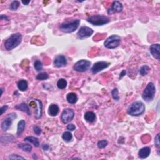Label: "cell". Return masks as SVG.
<instances>
[{
  "instance_id": "cell-20",
  "label": "cell",
  "mask_w": 160,
  "mask_h": 160,
  "mask_svg": "<svg viewBox=\"0 0 160 160\" xmlns=\"http://www.w3.org/2000/svg\"><path fill=\"white\" fill-rule=\"evenodd\" d=\"M67 100L70 104H75L78 101L77 95L74 93H68L67 95Z\"/></svg>"
},
{
  "instance_id": "cell-26",
  "label": "cell",
  "mask_w": 160,
  "mask_h": 160,
  "mask_svg": "<svg viewBox=\"0 0 160 160\" xmlns=\"http://www.w3.org/2000/svg\"><path fill=\"white\" fill-rule=\"evenodd\" d=\"M62 138L63 139L65 142H69L73 138V135L70 133V131H65V132L63 134Z\"/></svg>"
},
{
  "instance_id": "cell-21",
  "label": "cell",
  "mask_w": 160,
  "mask_h": 160,
  "mask_svg": "<svg viewBox=\"0 0 160 160\" xmlns=\"http://www.w3.org/2000/svg\"><path fill=\"white\" fill-rule=\"evenodd\" d=\"M28 87V82L24 80H20L18 82V88L21 92H24L26 91Z\"/></svg>"
},
{
  "instance_id": "cell-6",
  "label": "cell",
  "mask_w": 160,
  "mask_h": 160,
  "mask_svg": "<svg viewBox=\"0 0 160 160\" xmlns=\"http://www.w3.org/2000/svg\"><path fill=\"white\" fill-rule=\"evenodd\" d=\"M121 37L117 34H113L105 40L104 46L108 49H115L121 43Z\"/></svg>"
},
{
  "instance_id": "cell-5",
  "label": "cell",
  "mask_w": 160,
  "mask_h": 160,
  "mask_svg": "<svg viewBox=\"0 0 160 160\" xmlns=\"http://www.w3.org/2000/svg\"><path fill=\"white\" fill-rule=\"evenodd\" d=\"M156 88L153 83H149L142 94V98L147 102L153 100L155 96Z\"/></svg>"
},
{
  "instance_id": "cell-39",
  "label": "cell",
  "mask_w": 160,
  "mask_h": 160,
  "mask_svg": "<svg viewBox=\"0 0 160 160\" xmlns=\"http://www.w3.org/2000/svg\"><path fill=\"white\" fill-rule=\"evenodd\" d=\"M0 19L1 20H6V21H9V18L6 16L5 15H1V17H0Z\"/></svg>"
},
{
  "instance_id": "cell-31",
  "label": "cell",
  "mask_w": 160,
  "mask_h": 160,
  "mask_svg": "<svg viewBox=\"0 0 160 160\" xmlns=\"http://www.w3.org/2000/svg\"><path fill=\"white\" fill-rule=\"evenodd\" d=\"M108 141L105 140H103L101 141H99L98 142V147L100 149L105 148V147L108 145Z\"/></svg>"
},
{
  "instance_id": "cell-8",
  "label": "cell",
  "mask_w": 160,
  "mask_h": 160,
  "mask_svg": "<svg viewBox=\"0 0 160 160\" xmlns=\"http://www.w3.org/2000/svg\"><path fill=\"white\" fill-rule=\"evenodd\" d=\"M74 117V112L73 109L70 108H66L62 112L61 119L63 123L65 124H67L70 123V122L73 120Z\"/></svg>"
},
{
  "instance_id": "cell-30",
  "label": "cell",
  "mask_w": 160,
  "mask_h": 160,
  "mask_svg": "<svg viewBox=\"0 0 160 160\" xmlns=\"http://www.w3.org/2000/svg\"><path fill=\"white\" fill-rule=\"evenodd\" d=\"M19 6H20V2L18 1H14L11 3L10 6H9V9L12 11H15L18 8Z\"/></svg>"
},
{
  "instance_id": "cell-29",
  "label": "cell",
  "mask_w": 160,
  "mask_h": 160,
  "mask_svg": "<svg viewBox=\"0 0 160 160\" xmlns=\"http://www.w3.org/2000/svg\"><path fill=\"white\" fill-rule=\"evenodd\" d=\"M48 78H49V75L46 73H41L37 75L36 79L38 80L43 81V80H46L47 79H48Z\"/></svg>"
},
{
  "instance_id": "cell-34",
  "label": "cell",
  "mask_w": 160,
  "mask_h": 160,
  "mask_svg": "<svg viewBox=\"0 0 160 160\" xmlns=\"http://www.w3.org/2000/svg\"><path fill=\"white\" fill-rule=\"evenodd\" d=\"M9 159H24L23 157L18 155H11L9 156Z\"/></svg>"
},
{
  "instance_id": "cell-10",
  "label": "cell",
  "mask_w": 160,
  "mask_h": 160,
  "mask_svg": "<svg viewBox=\"0 0 160 160\" xmlns=\"http://www.w3.org/2000/svg\"><path fill=\"white\" fill-rule=\"evenodd\" d=\"M16 118V115L15 113H11L9 114L8 116L1 123V129L3 131H6L9 128H10L11 125L12 124V121L13 119Z\"/></svg>"
},
{
  "instance_id": "cell-2",
  "label": "cell",
  "mask_w": 160,
  "mask_h": 160,
  "mask_svg": "<svg viewBox=\"0 0 160 160\" xmlns=\"http://www.w3.org/2000/svg\"><path fill=\"white\" fill-rule=\"evenodd\" d=\"M145 111V105L142 101H135L131 104L128 109V113L133 117H139Z\"/></svg>"
},
{
  "instance_id": "cell-41",
  "label": "cell",
  "mask_w": 160,
  "mask_h": 160,
  "mask_svg": "<svg viewBox=\"0 0 160 160\" xmlns=\"http://www.w3.org/2000/svg\"><path fill=\"white\" fill-rule=\"evenodd\" d=\"M30 3V1H22V3L24 5H28Z\"/></svg>"
},
{
  "instance_id": "cell-33",
  "label": "cell",
  "mask_w": 160,
  "mask_h": 160,
  "mask_svg": "<svg viewBox=\"0 0 160 160\" xmlns=\"http://www.w3.org/2000/svg\"><path fill=\"white\" fill-rule=\"evenodd\" d=\"M155 144L156 148H159L160 146V142H159V133H158L157 135L156 136L155 138Z\"/></svg>"
},
{
  "instance_id": "cell-17",
  "label": "cell",
  "mask_w": 160,
  "mask_h": 160,
  "mask_svg": "<svg viewBox=\"0 0 160 160\" xmlns=\"http://www.w3.org/2000/svg\"><path fill=\"white\" fill-rule=\"evenodd\" d=\"M59 113V107L57 105L51 104L50 105L48 108V114L51 117H55Z\"/></svg>"
},
{
  "instance_id": "cell-15",
  "label": "cell",
  "mask_w": 160,
  "mask_h": 160,
  "mask_svg": "<svg viewBox=\"0 0 160 160\" xmlns=\"http://www.w3.org/2000/svg\"><path fill=\"white\" fill-rule=\"evenodd\" d=\"M34 103L36 108V110L35 113V118L36 119H39L42 116V109H43V104L42 102L39 99H34Z\"/></svg>"
},
{
  "instance_id": "cell-16",
  "label": "cell",
  "mask_w": 160,
  "mask_h": 160,
  "mask_svg": "<svg viewBox=\"0 0 160 160\" xmlns=\"http://www.w3.org/2000/svg\"><path fill=\"white\" fill-rule=\"evenodd\" d=\"M151 153V149L149 147H144V148L140 149L138 152V157L141 159H145L148 158Z\"/></svg>"
},
{
  "instance_id": "cell-3",
  "label": "cell",
  "mask_w": 160,
  "mask_h": 160,
  "mask_svg": "<svg viewBox=\"0 0 160 160\" xmlns=\"http://www.w3.org/2000/svg\"><path fill=\"white\" fill-rule=\"evenodd\" d=\"M80 24V20H74L71 21H65L64 23L61 24L59 28L61 31L65 33H71L77 30Z\"/></svg>"
},
{
  "instance_id": "cell-13",
  "label": "cell",
  "mask_w": 160,
  "mask_h": 160,
  "mask_svg": "<svg viewBox=\"0 0 160 160\" xmlns=\"http://www.w3.org/2000/svg\"><path fill=\"white\" fill-rule=\"evenodd\" d=\"M67 63V58L63 55H58L56 56L54 60V65L56 67L61 68L66 66Z\"/></svg>"
},
{
  "instance_id": "cell-1",
  "label": "cell",
  "mask_w": 160,
  "mask_h": 160,
  "mask_svg": "<svg viewBox=\"0 0 160 160\" xmlns=\"http://www.w3.org/2000/svg\"><path fill=\"white\" fill-rule=\"evenodd\" d=\"M22 41V35L19 33L13 34L6 40L4 45L6 50L11 51L20 45Z\"/></svg>"
},
{
  "instance_id": "cell-12",
  "label": "cell",
  "mask_w": 160,
  "mask_h": 160,
  "mask_svg": "<svg viewBox=\"0 0 160 160\" xmlns=\"http://www.w3.org/2000/svg\"><path fill=\"white\" fill-rule=\"evenodd\" d=\"M123 9V6L121 3L118 1H113L112 3L111 8L108 9V14H112L115 13H120L122 11Z\"/></svg>"
},
{
  "instance_id": "cell-28",
  "label": "cell",
  "mask_w": 160,
  "mask_h": 160,
  "mask_svg": "<svg viewBox=\"0 0 160 160\" xmlns=\"http://www.w3.org/2000/svg\"><path fill=\"white\" fill-rule=\"evenodd\" d=\"M34 67L37 71H40L43 70V64L40 60L35 61L34 63Z\"/></svg>"
},
{
  "instance_id": "cell-40",
  "label": "cell",
  "mask_w": 160,
  "mask_h": 160,
  "mask_svg": "<svg viewBox=\"0 0 160 160\" xmlns=\"http://www.w3.org/2000/svg\"><path fill=\"white\" fill-rule=\"evenodd\" d=\"M42 148L45 151H47V150L49 149V146L48 145H47V144H44L42 146Z\"/></svg>"
},
{
  "instance_id": "cell-32",
  "label": "cell",
  "mask_w": 160,
  "mask_h": 160,
  "mask_svg": "<svg viewBox=\"0 0 160 160\" xmlns=\"http://www.w3.org/2000/svg\"><path fill=\"white\" fill-rule=\"evenodd\" d=\"M111 95L113 98L116 100V101H118L120 99V96L118 95V90L117 88H115L112 90Z\"/></svg>"
},
{
  "instance_id": "cell-4",
  "label": "cell",
  "mask_w": 160,
  "mask_h": 160,
  "mask_svg": "<svg viewBox=\"0 0 160 160\" xmlns=\"http://www.w3.org/2000/svg\"><path fill=\"white\" fill-rule=\"evenodd\" d=\"M87 21L95 26H103V25L109 23L110 19L104 15L96 14L89 16L87 18Z\"/></svg>"
},
{
  "instance_id": "cell-27",
  "label": "cell",
  "mask_w": 160,
  "mask_h": 160,
  "mask_svg": "<svg viewBox=\"0 0 160 160\" xmlns=\"http://www.w3.org/2000/svg\"><path fill=\"white\" fill-rule=\"evenodd\" d=\"M150 70V68L148 65H144L140 68V73L142 76H146V74H148L149 71Z\"/></svg>"
},
{
  "instance_id": "cell-11",
  "label": "cell",
  "mask_w": 160,
  "mask_h": 160,
  "mask_svg": "<svg viewBox=\"0 0 160 160\" xmlns=\"http://www.w3.org/2000/svg\"><path fill=\"white\" fill-rule=\"evenodd\" d=\"M109 65V63L105 61H98L94 64L91 70H92V73L96 74L99 73V72L101 71L102 70H105V69L107 68Z\"/></svg>"
},
{
  "instance_id": "cell-7",
  "label": "cell",
  "mask_w": 160,
  "mask_h": 160,
  "mask_svg": "<svg viewBox=\"0 0 160 160\" xmlns=\"http://www.w3.org/2000/svg\"><path fill=\"white\" fill-rule=\"evenodd\" d=\"M91 66V62L86 59H81L78 61L74 64L73 69L74 71L83 73L86 71L90 68Z\"/></svg>"
},
{
  "instance_id": "cell-25",
  "label": "cell",
  "mask_w": 160,
  "mask_h": 160,
  "mask_svg": "<svg viewBox=\"0 0 160 160\" xmlns=\"http://www.w3.org/2000/svg\"><path fill=\"white\" fill-rule=\"evenodd\" d=\"M67 86V81L66 80L63 79V78H61L59 79L57 83V86L59 89L63 90L65 89Z\"/></svg>"
},
{
  "instance_id": "cell-22",
  "label": "cell",
  "mask_w": 160,
  "mask_h": 160,
  "mask_svg": "<svg viewBox=\"0 0 160 160\" xmlns=\"http://www.w3.org/2000/svg\"><path fill=\"white\" fill-rule=\"evenodd\" d=\"M25 142H28L31 143L33 144V145L36 147H38L40 146V142L39 140L37 138L33 137V136H28L26 137L24 139Z\"/></svg>"
},
{
  "instance_id": "cell-38",
  "label": "cell",
  "mask_w": 160,
  "mask_h": 160,
  "mask_svg": "<svg viewBox=\"0 0 160 160\" xmlns=\"http://www.w3.org/2000/svg\"><path fill=\"white\" fill-rule=\"evenodd\" d=\"M126 70H123L121 71V73H120V77H119V78H120V79H121L122 78L124 77L125 75H126Z\"/></svg>"
},
{
  "instance_id": "cell-35",
  "label": "cell",
  "mask_w": 160,
  "mask_h": 160,
  "mask_svg": "<svg viewBox=\"0 0 160 160\" xmlns=\"http://www.w3.org/2000/svg\"><path fill=\"white\" fill-rule=\"evenodd\" d=\"M33 131H34V133H35L36 134H37V135H40V134L41 133V129L38 126H34L33 127Z\"/></svg>"
},
{
  "instance_id": "cell-18",
  "label": "cell",
  "mask_w": 160,
  "mask_h": 160,
  "mask_svg": "<svg viewBox=\"0 0 160 160\" xmlns=\"http://www.w3.org/2000/svg\"><path fill=\"white\" fill-rule=\"evenodd\" d=\"M84 119L88 123H93L96 120V115L93 111H87L84 114Z\"/></svg>"
},
{
  "instance_id": "cell-23",
  "label": "cell",
  "mask_w": 160,
  "mask_h": 160,
  "mask_svg": "<svg viewBox=\"0 0 160 160\" xmlns=\"http://www.w3.org/2000/svg\"><path fill=\"white\" fill-rule=\"evenodd\" d=\"M25 126H26V123L24 120H21L19 121L18 124V129H17V135L19 136L23 133L24 130Z\"/></svg>"
},
{
  "instance_id": "cell-24",
  "label": "cell",
  "mask_w": 160,
  "mask_h": 160,
  "mask_svg": "<svg viewBox=\"0 0 160 160\" xmlns=\"http://www.w3.org/2000/svg\"><path fill=\"white\" fill-rule=\"evenodd\" d=\"M18 147L20 149H23L24 151L28 152V153L31 152V150H32V146L30 145V144H23V143L19 144Z\"/></svg>"
},
{
  "instance_id": "cell-9",
  "label": "cell",
  "mask_w": 160,
  "mask_h": 160,
  "mask_svg": "<svg viewBox=\"0 0 160 160\" xmlns=\"http://www.w3.org/2000/svg\"><path fill=\"white\" fill-rule=\"evenodd\" d=\"M93 30L88 26H82L77 33V37L80 40L86 39L92 35Z\"/></svg>"
},
{
  "instance_id": "cell-19",
  "label": "cell",
  "mask_w": 160,
  "mask_h": 160,
  "mask_svg": "<svg viewBox=\"0 0 160 160\" xmlns=\"http://www.w3.org/2000/svg\"><path fill=\"white\" fill-rule=\"evenodd\" d=\"M15 108L16 109H18V110H20V111L26 113L29 116L31 115V112H30L29 106H28V105H27L26 103H23L20 105H18L15 106Z\"/></svg>"
},
{
  "instance_id": "cell-36",
  "label": "cell",
  "mask_w": 160,
  "mask_h": 160,
  "mask_svg": "<svg viewBox=\"0 0 160 160\" xmlns=\"http://www.w3.org/2000/svg\"><path fill=\"white\" fill-rule=\"evenodd\" d=\"M75 128H76V127H75V126L73 124H70L67 126V130H68L74 131L75 130Z\"/></svg>"
},
{
  "instance_id": "cell-14",
  "label": "cell",
  "mask_w": 160,
  "mask_h": 160,
  "mask_svg": "<svg viewBox=\"0 0 160 160\" xmlns=\"http://www.w3.org/2000/svg\"><path fill=\"white\" fill-rule=\"evenodd\" d=\"M159 50L160 46L159 44H154V45H152L150 46V52H151V55H153V57L158 61L160 59Z\"/></svg>"
},
{
  "instance_id": "cell-37",
  "label": "cell",
  "mask_w": 160,
  "mask_h": 160,
  "mask_svg": "<svg viewBox=\"0 0 160 160\" xmlns=\"http://www.w3.org/2000/svg\"><path fill=\"white\" fill-rule=\"evenodd\" d=\"M8 108V106L7 105L2 106V107L1 108V109H0V111H1V115H2L3 114V113L5 112L6 110H7Z\"/></svg>"
}]
</instances>
